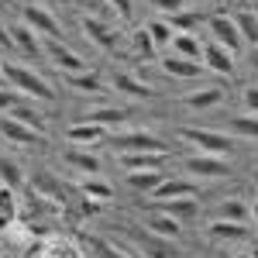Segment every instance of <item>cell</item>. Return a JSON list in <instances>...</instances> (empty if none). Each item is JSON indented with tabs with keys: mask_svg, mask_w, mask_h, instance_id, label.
I'll use <instances>...</instances> for the list:
<instances>
[{
	"mask_svg": "<svg viewBox=\"0 0 258 258\" xmlns=\"http://www.w3.org/2000/svg\"><path fill=\"white\" fill-rule=\"evenodd\" d=\"M244 107H248V114H258V86L244 90Z\"/></svg>",
	"mask_w": 258,
	"mask_h": 258,
	"instance_id": "cell-41",
	"label": "cell"
},
{
	"mask_svg": "<svg viewBox=\"0 0 258 258\" xmlns=\"http://www.w3.org/2000/svg\"><path fill=\"white\" fill-rule=\"evenodd\" d=\"M24 176H21V165L18 162H11L7 155H0V186H7V189H18Z\"/></svg>",
	"mask_w": 258,
	"mask_h": 258,
	"instance_id": "cell-31",
	"label": "cell"
},
{
	"mask_svg": "<svg viewBox=\"0 0 258 258\" xmlns=\"http://www.w3.org/2000/svg\"><path fill=\"white\" fill-rule=\"evenodd\" d=\"M93 251H97V258H131L127 251H120L117 244H110L103 238H93Z\"/></svg>",
	"mask_w": 258,
	"mask_h": 258,
	"instance_id": "cell-37",
	"label": "cell"
},
{
	"mask_svg": "<svg viewBox=\"0 0 258 258\" xmlns=\"http://www.w3.org/2000/svg\"><path fill=\"white\" fill-rule=\"evenodd\" d=\"M45 52H48V59L55 62L66 76H73V73H86V62H83L73 48H66L59 38H45Z\"/></svg>",
	"mask_w": 258,
	"mask_h": 258,
	"instance_id": "cell-6",
	"label": "cell"
},
{
	"mask_svg": "<svg viewBox=\"0 0 258 258\" xmlns=\"http://www.w3.org/2000/svg\"><path fill=\"white\" fill-rule=\"evenodd\" d=\"M66 83H69L73 90H80V93H100V90H103L100 76H93V73H73V76H66Z\"/></svg>",
	"mask_w": 258,
	"mask_h": 258,
	"instance_id": "cell-32",
	"label": "cell"
},
{
	"mask_svg": "<svg viewBox=\"0 0 258 258\" xmlns=\"http://www.w3.org/2000/svg\"><path fill=\"white\" fill-rule=\"evenodd\" d=\"M172 48H176V55L182 59H203V41L193 35V31H176V38H172Z\"/></svg>",
	"mask_w": 258,
	"mask_h": 258,
	"instance_id": "cell-20",
	"label": "cell"
},
{
	"mask_svg": "<svg viewBox=\"0 0 258 258\" xmlns=\"http://www.w3.org/2000/svg\"><path fill=\"white\" fill-rule=\"evenodd\" d=\"M35 38H38V35H35L28 24H11V28H7V41H11L14 48H21L24 55H38V41Z\"/></svg>",
	"mask_w": 258,
	"mask_h": 258,
	"instance_id": "cell-16",
	"label": "cell"
},
{
	"mask_svg": "<svg viewBox=\"0 0 258 258\" xmlns=\"http://www.w3.org/2000/svg\"><path fill=\"white\" fill-rule=\"evenodd\" d=\"M182 169L189 172V176H203V179H220L227 176V159H217V155H189V159L182 162Z\"/></svg>",
	"mask_w": 258,
	"mask_h": 258,
	"instance_id": "cell-7",
	"label": "cell"
},
{
	"mask_svg": "<svg viewBox=\"0 0 258 258\" xmlns=\"http://www.w3.org/2000/svg\"><path fill=\"white\" fill-rule=\"evenodd\" d=\"M114 145L120 148V155H131V152H159V155H169L165 141L148 135V131H124V135H117Z\"/></svg>",
	"mask_w": 258,
	"mask_h": 258,
	"instance_id": "cell-5",
	"label": "cell"
},
{
	"mask_svg": "<svg viewBox=\"0 0 258 258\" xmlns=\"http://www.w3.org/2000/svg\"><path fill=\"white\" fill-rule=\"evenodd\" d=\"M103 135H107V127L90 124V120H80V124H73V127L66 131V138L73 141V145H97Z\"/></svg>",
	"mask_w": 258,
	"mask_h": 258,
	"instance_id": "cell-17",
	"label": "cell"
},
{
	"mask_svg": "<svg viewBox=\"0 0 258 258\" xmlns=\"http://www.w3.org/2000/svg\"><path fill=\"white\" fill-rule=\"evenodd\" d=\"M220 100H224V90H220V86H203V90L186 93L182 103H186V107H193V110H203V107H217Z\"/></svg>",
	"mask_w": 258,
	"mask_h": 258,
	"instance_id": "cell-21",
	"label": "cell"
},
{
	"mask_svg": "<svg viewBox=\"0 0 258 258\" xmlns=\"http://www.w3.org/2000/svg\"><path fill=\"white\" fill-rule=\"evenodd\" d=\"M152 7L162 11V14H172V18H176V14L186 11V0H152Z\"/></svg>",
	"mask_w": 258,
	"mask_h": 258,
	"instance_id": "cell-39",
	"label": "cell"
},
{
	"mask_svg": "<svg viewBox=\"0 0 258 258\" xmlns=\"http://www.w3.org/2000/svg\"><path fill=\"white\" fill-rule=\"evenodd\" d=\"M0 135L11 141V145H41L45 141V135H38V131H31L28 124H21V120H14V117H0Z\"/></svg>",
	"mask_w": 258,
	"mask_h": 258,
	"instance_id": "cell-9",
	"label": "cell"
},
{
	"mask_svg": "<svg viewBox=\"0 0 258 258\" xmlns=\"http://www.w3.org/2000/svg\"><path fill=\"white\" fill-rule=\"evenodd\" d=\"M18 217V200H14V189L0 186V231H7Z\"/></svg>",
	"mask_w": 258,
	"mask_h": 258,
	"instance_id": "cell-27",
	"label": "cell"
},
{
	"mask_svg": "<svg viewBox=\"0 0 258 258\" xmlns=\"http://www.w3.org/2000/svg\"><path fill=\"white\" fill-rule=\"evenodd\" d=\"M107 4H110V7L117 11L120 18H127V14H131V0H107Z\"/></svg>",
	"mask_w": 258,
	"mask_h": 258,
	"instance_id": "cell-42",
	"label": "cell"
},
{
	"mask_svg": "<svg viewBox=\"0 0 258 258\" xmlns=\"http://www.w3.org/2000/svg\"><path fill=\"white\" fill-rule=\"evenodd\" d=\"M80 193L86 200H97V203H103V200H110L114 197V189H110V182H103V179H83L80 182Z\"/></svg>",
	"mask_w": 258,
	"mask_h": 258,
	"instance_id": "cell-28",
	"label": "cell"
},
{
	"mask_svg": "<svg viewBox=\"0 0 258 258\" xmlns=\"http://www.w3.org/2000/svg\"><path fill=\"white\" fill-rule=\"evenodd\" d=\"M169 155H159V152H131V155H120V165L127 172H162Z\"/></svg>",
	"mask_w": 258,
	"mask_h": 258,
	"instance_id": "cell-11",
	"label": "cell"
},
{
	"mask_svg": "<svg viewBox=\"0 0 258 258\" xmlns=\"http://www.w3.org/2000/svg\"><path fill=\"white\" fill-rule=\"evenodd\" d=\"M0 76H4V66H0Z\"/></svg>",
	"mask_w": 258,
	"mask_h": 258,
	"instance_id": "cell-48",
	"label": "cell"
},
{
	"mask_svg": "<svg viewBox=\"0 0 258 258\" xmlns=\"http://www.w3.org/2000/svg\"><path fill=\"white\" fill-rule=\"evenodd\" d=\"M207 31H210V41H217L220 48H227L234 55H238L241 45H244V38H241V31H238V24H234L231 14H214V18L207 21Z\"/></svg>",
	"mask_w": 258,
	"mask_h": 258,
	"instance_id": "cell-3",
	"label": "cell"
},
{
	"mask_svg": "<svg viewBox=\"0 0 258 258\" xmlns=\"http://www.w3.org/2000/svg\"><path fill=\"white\" fill-rule=\"evenodd\" d=\"M197 197H182V200H165V203H159L162 214H169V217H193L197 214V203H193Z\"/></svg>",
	"mask_w": 258,
	"mask_h": 258,
	"instance_id": "cell-30",
	"label": "cell"
},
{
	"mask_svg": "<svg viewBox=\"0 0 258 258\" xmlns=\"http://www.w3.org/2000/svg\"><path fill=\"white\" fill-rule=\"evenodd\" d=\"M248 217V207L241 200H224L217 207V220H244Z\"/></svg>",
	"mask_w": 258,
	"mask_h": 258,
	"instance_id": "cell-35",
	"label": "cell"
},
{
	"mask_svg": "<svg viewBox=\"0 0 258 258\" xmlns=\"http://www.w3.org/2000/svg\"><path fill=\"white\" fill-rule=\"evenodd\" d=\"M145 227L152 231V234H159V238H165V241H172L179 234V220L176 217H169V214H148V220H145Z\"/></svg>",
	"mask_w": 258,
	"mask_h": 258,
	"instance_id": "cell-23",
	"label": "cell"
},
{
	"mask_svg": "<svg viewBox=\"0 0 258 258\" xmlns=\"http://www.w3.org/2000/svg\"><path fill=\"white\" fill-rule=\"evenodd\" d=\"M131 241L138 244V251L141 255H148V258H179V251L172 248V241H165L159 238V234H145V231H131Z\"/></svg>",
	"mask_w": 258,
	"mask_h": 258,
	"instance_id": "cell-8",
	"label": "cell"
},
{
	"mask_svg": "<svg viewBox=\"0 0 258 258\" xmlns=\"http://www.w3.org/2000/svg\"><path fill=\"white\" fill-rule=\"evenodd\" d=\"M182 135V141H189L197 152H203V155H217V159H224L231 148H234V141L227 138V135H220V131H203V127H182L179 131Z\"/></svg>",
	"mask_w": 258,
	"mask_h": 258,
	"instance_id": "cell-2",
	"label": "cell"
},
{
	"mask_svg": "<svg viewBox=\"0 0 258 258\" xmlns=\"http://www.w3.org/2000/svg\"><path fill=\"white\" fill-rule=\"evenodd\" d=\"M251 234L244 227V220H214L210 224V238L214 241H244Z\"/></svg>",
	"mask_w": 258,
	"mask_h": 258,
	"instance_id": "cell-15",
	"label": "cell"
},
{
	"mask_svg": "<svg viewBox=\"0 0 258 258\" xmlns=\"http://www.w3.org/2000/svg\"><path fill=\"white\" fill-rule=\"evenodd\" d=\"M66 165H73L83 176H100V159L93 152H83V148H69L66 152Z\"/></svg>",
	"mask_w": 258,
	"mask_h": 258,
	"instance_id": "cell-18",
	"label": "cell"
},
{
	"mask_svg": "<svg viewBox=\"0 0 258 258\" xmlns=\"http://www.w3.org/2000/svg\"><path fill=\"white\" fill-rule=\"evenodd\" d=\"M35 189H38L41 197H52V200H59V203H69V186L59 182L52 172H38V176H35Z\"/></svg>",
	"mask_w": 258,
	"mask_h": 258,
	"instance_id": "cell-19",
	"label": "cell"
},
{
	"mask_svg": "<svg viewBox=\"0 0 258 258\" xmlns=\"http://www.w3.org/2000/svg\"><path fill=\"white\" fill-rule=\"evenodd\" d=\"M231 18H234V24H238L241 38L258 45V14L255 11H238V14H231Z\"/></svg>",
	"mask_w": 258,
	"mask_h": 258,
	"instance_id": "cell-26",
	"label": "cell"
},
{
	"mask_svg": "<svg viewBox=\"0 0 258 258\" xmlns=\"http://www.w3.org/2000/svg\"><path fill=\"white\" fill-rule=\"evenodd\" d=\"M145 28H148L152 41H155V48L172 45V38H176V28H172V24H165V21H152V24H145Z\"/></svg>",
	"mask_w": 258,
	"mask_h": 258,
	"instance_id": "cell-33",
	"label": "cell"
},
{
	"mask_svg": "<svg viewBox=\"0 0 258 258\" xmlns=\"http://www.w3.org/2000/svg\"><path fill=\"white\" fill-rule=\"evenodd\" d=\"M203 69H214L217 76H231L234 73V52L220 48L217 41H207L203 45Z\"/></svg>",
	"mask_w": 258,
	"mask_h": 258,
	"instance_id": "cell-10",
	"label": "cell"
},
{
	"mask_svg": "<svg viewBox=\"0 0 258 258\" xmlns=\"http://www.w3.org/2000/svg\"><path fill=\"white\" fill-rule=\"evenodd\" d=\"M182 197H197V186L189 179H162V186L152 193L155 203H165V200H182Z\"/></svg>",
	"mask_w": 258,
	"mask_h": 258,
	"instance_id": "cell-13",
	"label": "cell"
},
{
	"mask_svg": "<svg viewBox=\"0 0 258 258\" xmlns=\"http://www.w3.org/2000/svg\"><path fill=\"white\" fill-rule=\"evenodd\" d=\"M234 258H251V255H234Z\"/></svg>",
	"mask_w": 258,
	"mask_h": 258,
	"instance_id": "cell-47",
	"label": "cell"
},
{
	"mask_svg": "<svg viewBox=\"0 0 258 258\" xmlns=\"http://www.w3.org/2000/svg\"><path fill=\"white\" fill-rule=\"evenodd\" d=\"M248 255H251V258H258V244H255V248H251V251H248Z\"/></svg>",
	"mask_w": 258,
	"mask_h": 258,
	"instance_id": "cell-46",
	"label": "cell"
},
{
	"mask_svg": "<svg viewBox=\"0 0 258 258\" xmlns=\"http://www.w3.org/2000/svg\"><path fill=\"white\" fill-rule=\"evenodd\" d=\"M251 62H255V69H258V45L251 48Z\"/></svg>",
	"mask_w": 258,
	"mask_h": 258,
	"instance_id": "cell-44",
	"label": "cell"
},
{
	"mask_svg": "<svg viewBox=\"0 0 258 258\" xmlns=\"http://www.w3.org/2000/svg\"><path fill=\"white\" fill-rule=\"evenodd\" d=\"M159 66L165 76H176V80H197V76H203V66L197 59H182V55H165Z\"/></svg>",
	"mask_w": 258,
	"mask_h": 258,
	"instance_id": "cell-12",
	"label": "cell"
},
{
	"mask_svg": "<svg viewBox=\"0 0 258 258\" xmlns=\"http://www.w3.org/2000/svg\"><path fill=\"white\" fill-rule=\"evenodd\" d=\"M62 4H66V0H41V7H48V11H52V7H62Z\"/></svg>",
	"mask_w": 258,
	"mask_h": 258,
	"instance_id": "cell-43",
	"label": "cell"
},
{
	"mask_svg": "<svg viewBox=\"0 0 258 258\" xmlns=\"http://www.w3.org/2000/svg\"><path fill=\"white\" fill-rule=\"evenodd\" d=\"M45 258H80V255H76V248H73V244H62V241H55V244L45 251Z\"/></svg>",
	"mask_w": 258,
	"mask_h": 258,
	"instance_id": "cell-40",
	"label": "cell"
},
{
	"mask_svg": "<svg viewBox=\"0 0 258 258\" xmlns=\"http://www.w3.org/2000/svg\"><path fill=\"white\" fill-rule=\"evenodd\" d=\"M21 103H24V97H21L18 90H0V110H4V114H11Z\"/></svg>",
	"mask_w": 258,
	"mask_h": 258,
	"instance_id": "cell-38",
	"label": "cell"
},
{
	"mask_svg": "<svg viewBox=\"0 0 258 258\" xmlns=\"http://www.w3.org/2000/svg\"><path fill=\"white\" fill-rule=\"evenodd\" d=\"M124 117H127V110H124V107H93V110H90L83 120L100 124V127H117Z\"/></svg>",
	"mask_w": 258,
	"mask_h": 258,
	"instance_id": "cell-24",
	"label": "cell"
},
{
	"mask_svg": "<svg viewBox=\"0 0 258 258\" xmlns=\"http://www.w3.org/2000/svg\"><path fill=\"white\" fill-rule=\"evenodd\" d=\"M114 90L127 93V97H138V100H145V97H152V93H155V90H152L145 80L131 76V73H120V76H114Z\"/></svg>",
	"mask_w": 258,
	"mask_h": 258,
	"instance_id": "cell-22",
	"label": "cell"
},
{
	"mask_svg": "<svg viewBox=\"0 0 258 258\" xmlns=\"http://www.w3.org/2000/svg\"><path fill=\"white\" fill-rule=\"evenodd\" d=\"M0 258H7V255H0Z\"/></svg>",
	"mask_w": 258,
	"mask_h": 258,
	"instance_id": "cell-49",
	"label": "cell"
},
{
	"mask_svg": "<svg viewBox=\"0 0 258 258\" xmlns=\"http://www.w3.org/2000/svg\"><path fill=\"white\" fill-rule=\"evenodd\" d=\"M83 31L90 35V41H93L97 48H103V52H117V38H114V31H110L103 21H97V18H83Z\"/></svg>",
	"mask_w": 258,
	"mask_h": 258,
	"instance_id": "cell-14",
	"label": "cell"
},
{
	"mask_svg": "<svg viewBox=\"0 0 258 258\" xmlns=\"http://www.w3.org/2000/svg\"><path fill=\"white\" fill-rule=\"evenodd\" d=\"M7 117H14V120H21V124H28L31 131H38V135H45V117H41L38 110H31L28 103H21V107H14Z\"/></svg>",
	"mask_w": 258,
	"mask_h": 258,
	"instance_id": "cell-29",
	"label": "cell"
},
{
	"mask_svg": "<svg viewBox=\"0 0 258 258\" xmlns=\"http://www.w3.org/2000/svg\"><path fill=\"white\" fill-rule=\"evenodd\" d=\"M162 179H165L162 172H127V186H131V189H138V193H148V197H152V193L162 186Z\"/></svg>",
	"mask_w": 258,
	"mask_h": 258,
	"instance_id": "cell-25",
	"label": "cell"
},
{
	"mask_svg": "<svg viewBox=\"0 0 258 258\" xmlns=\"http://www.w3.org/2000/svg\"><path fill=\"white\" fill-rule=\"evenodd\" d=\"M21 18H24V24H28L38 38H59V35H62L59 21L52 18V11L41 7V4H28V7H21Z\"/></svg>",
	"mask_w": 258,
	"mask_h": 258,
	"instance_id": "cell-4",
	"label": "cell"
},
{
	"mask_svg": "<svg viewBox=\"0 0 258 258\" xmlns=\"http://www.w3.org/2000/svg\"><path fill=\"white\" fill-rule=\"evenodd\" d=\"M131 45H135V52H138L141 59L155 55V41H152V35H148V28H138V31L131 35Z\"/></svg>",
	"mask_w": 258,
	"mask_h": 258,
	"instance_id": "cell-36",
	"label": "cell"
},
{
	"mask_svg": "<svg viewBox=\"0 0 258 258\" xmlns=\"http://www.w3.org/2000/svg\"><path fill=\"white\" fill-rule=\"evenodd\" d=\"M231 131H238L244 138H258V114H238V117H231Z\"/></svg>",
	"mask_w": 258,
	"mask_h": 258,
	"instance_id": "cell-34",
	"label": "cell"
},
{
	"mask_svg": "<svg viewBox=\"0 0 258 258\" xmlns=\"http://www.w3.org/2000/svg\"><path fill=\"white\" fill-rule=\"evenodd\" d=\"M251 217H255V224H258V203H255V207H251Z\"/></svg>",
	"mask_w": 258,
	"mask_h": 258,
	"instance_id": "cell-45",
	"label": "cell"
},
{
	"mask_svg": "<svg viewBox=\"0 0 258 258\" xmlns=\"http://www.w3.org/2000/svg\"><path fill=\"white\" fill-rule=\"evenodd\" d=\"M4 76H7V83L18 90L21 97H35V100H55V93H52V86L41 80L38 73H31V69H24V66H18V62H7L4 66Z\"/></svg>",
	"mask_w": 258,
	"mask_h": 258,
	"instance_id": "cell-1",
	"label": "cell"
}]
</instances>
